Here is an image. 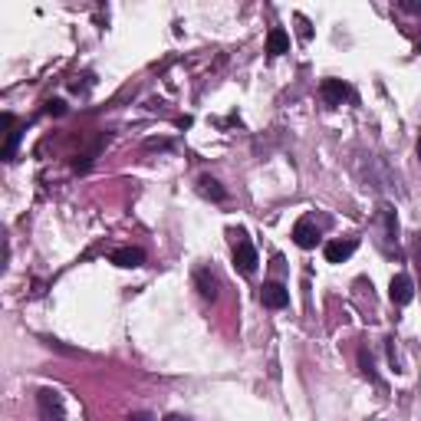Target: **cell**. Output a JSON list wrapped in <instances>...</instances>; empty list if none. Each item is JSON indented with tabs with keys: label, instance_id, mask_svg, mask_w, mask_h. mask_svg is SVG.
Instances as JSON below:
<instances>
[{
	"label": "cell",
	"instance_id": "1",
	"mask_svg": "<svg viewBox=\"0 0 421 421\" xmlns=\"http://www.w3.org/2000/svg\"><path fill=\"white\" fill-rule=\"evenodd\" d=\"M36 411L43 421H66V405L56 389H40L36 391Z\"/></svg>",
	"mask_w": 421,
	"mask_h": 421
},
{
	"label": "cell",
	"instance_id": "2",
	"mask_svg": "<svg viewBox=\"0 0 421 421\" xmlns=\"http://www.w3.org/2000/svg\"><path fill=\"white\" fill-rule=\"evenodd\" d=\"M260 303H263L267 310H283V306H290V290H286L283 283L270 280V283L260 286Z\"/></svg>",
	"mask_w": 421,
	"mask_h": 421
},
{
	"label": "cell",
	"instance_id": "3",
	"mask_svg": "<svg viewBox=\"0 0 421 421\" xmlns=\"http://www.w3.org/2000/svg\"><path fill=\"white\" fill-rule=\"evenodd\" d=\"M389 296H391L395 306H408V303L415 300V283H411V277H408V273H395V277H391Z\"/></svg>",
	"mask_w": 421,
	"mask_h": 421
},
{
	"label": "cell",
	"instance_id": "4",
	"mask_svg": "<svg viewBox=\"0 0 421 421\" xmlns=\"http://www.w3.org/2000/svg\"><path fill=\"white\" fill-rule=\"evenodd\" d=\"M293 241H296V247H303V250H313L316 244H319V227H316L313 217H300V221H296Z\"/></svg>",
	"mask_w": 421,
	"mask_h": 421
},
{
	"label": "cell",
	"instance_id": "5",
	"mask_svg": "<svg viewBox=\"0 0 421 421\" xmlns=\"http://www.w3.org/2000/svg\"><path fill=\"white\" fill-rule=\"evenodd\" d=\"M195 286H197V293H201V300H208V303H214L217 293H221V280H217V273L210 270V267H201L195 273Z\"/></svg>",
	"mask_w": 421,
	"mask_h": 421
},
{
	"label": "cell",
	"instance_id": "6",
	"mask_svg": "<svg viewBox=\"0 0 421 421\" xmlns=\"http://www.w3.org/2000/svg\"><path fill=\"white\" fill-rule=\"evenodd\" d=\"M234 263H237V270L241 273H254L257 270V247L247 237H241V241L234 244Z\"/></svg>",
	"mask_w": 421,
	"mask_h": 421
},
{
	"label": "cell",
	"instance_id": "7",
	"mask_svg": "<svg viewBox=\"0 0 421 421\" xmlns=\"http://www.w3.org/2000/svg\"><path fill=\"white\" fill-rule=\"evenodd\" d=\"M319 96H323V102L326 105H343L349 99V86L343 79H323V86H319Z\"/></svg>",
	"mask_w": 421,
	"mask_h": 421
},
{
	"label": "cell",
	"instance_id": "8",
	"mask_svg": "<svg viewBox=\"0 0 421 421\" xmlns=\"http://www.w3.org/2000/svg\"><path fill=\"white\" fill-rule=\"evenodd\" d=\"M356 247H359L356 237H349V241H330L326 247H323V254H326L330 263H343V260H349V257L356 254Z\"/></svg>",
	"mask_w": 421,
	"mask_h": 421
},
{
	"label": "cell",
	"instance_id": "9",
	"mask_svg": "<svg viewBox=\"0 0 421 421\" xmlns=\"http://www.w3.org/2000/svg\"><path fill=\"white\" fill-rule=\"evenodd\" d=\"M109 260H112L116 267L132 270V267H142V263H145V250H138V247H119V250L109 254Z\"/></svg>",
	"mask_w": 421,
	"mask_h": 421
},
{
	"label": "cell",
	"instance_id": "10",
	"mask_svg": "<svg viewBox=\"0 0 421 421\" xmlns=\"http://www.w3.org/2000/svg\"><path fill=\"white\" fill-rule=\"evenodd\" d=\"M378 221H382V234H385V241L398 247V217H395V210H391L389 204H382V208H378ZM389 244H385V250H389Z\"/></svg>",
	"mask_w": 421,
	"mask_h": 421
},
{
	"label": "cell",
	"instance_id": "11",
	"mask_svg": "<svg viewBox=\"0 0 421 421\" xmlns=\"http://www.w3.org/2000/svg\"><path fill=\"white\" fill-rule=\"evenodd\" d=\"M197 195L208 197V201H217V204L227 201V191L221 188V181L210 178V175H201V178H197Z\"/></svg>",
	"mask_w": 421,
	"mask_h": 421
},
{
	"label": "cell",
	"instance_id": "12",
	"mask_svg": "<svg viewBox=\"0 0 421 421\" xmlns=\"http://www.w3.org/2000/svg\"><path fill=\"white\" fill-rule=\"evenodd\" d=\"M267 53H270V56L290 53V33H286L283 27H273V30L267 33Z\"/></svg>",
	"mask_w": 421,
	"mask_h": 421
},
{
	"label": "cell",
	"instance_id": "13",
	"mask_svg": "<svg viewBox=\"0 0 421 421\" xmlns=\"http://www.w3.org/2000/svg\"><path fill=\"white\" fill-rule=\"evenodd\" d=\"M17 145H20V129H14V132H10V138H7V149H3V158H7V162L14 158Z\"/></svg>",
	"mask_w": 421,
	"mask_h": 421
},
{
	"label": "cell",
	"instance_id": "14",
	"mask_svg": "<svg viewBox=\"0 0 421 421\" xmlns=\"http://www.w3.org/2000/svg\"><path fill=\"white\" fill-rule=\"evenodd\" d=\"M359 362H362V372H365V376H369V378H372V382H376V369H372V356H369L365 349H362V352H359Z\"/></svg>",
	"mask_w": 421,
	"mask_h": 421
},
{
	"label": "cell",
	"instance_id": "15",
	"mask_svg": "<svg viewBox=\"0 0 421 421\" xmlns=\"http://www.w3.org/2000/svg\"><path fill=\"white\" fill-rule=\"evenodd\" d=\"M385 343H389V362H391V369H395V372H402V362H398V352H395V336H389Z\"/></svg>",
	"mask_w": 421,
	"mask_h": 421
},
{
	"label": "cell",
	"instance_id": "16",
	"mask_svg": "<svg viewBox=\"0 0 421 421\" xmlns=\"http://www.w3.org/2000/svg\"><path fill=\"white\" fill-rule=\"evenodd\" d=\"M46 112H50V116H66V102H63V99H50V102H46Z\"/></svg>",
	"mask_w": 421,
	"mask_h": 421
},
{
	"label": "cell",
	"instance_id": "17",
	"mask_svg": "<svg viewBox=\"0 0 421 421\" xmlns=\"http://www.w3.org/2000/svg\"><path fill=\"white\" fill-rule=\"evenodd\" d=\"M398 7H402V10H408V14H421V3H411V0H402Z\"/></svg>",
	"mask_w": 421,
	"mask_h": 421
},
{
	"label": "cell",
	"instance_id": "18",
	"mask_svg": "<svg viewBox=\"0 0 421 421\" xmlns=\"http://www.w3.org/2000/svg\"><path fill=\"white\" fill-rule=\"evenodd\" d=\"M129 421H155L149 415V411H132V415H129Z\"/></svg>",
	"mask_w": 421,
	"mask_h": 421
},
{
	"label": "cell",
	"instance_id": "19",
	"mask_svg": "<svg viewBox=\"0 0 421 421\" xmlns=\"http://www.w3.org/2000/svg\"><path fill=\"white\" fill-rule=\"evenodd\" d=\"M162 421H191V418H184V415H175V411H171V415H165Z\"/></svg>",
	"mask_w": 421,
	"mask_h": 421
},
{
	"label": "cell",
	"instance_id": "20",
	"mask_svg": "<svg viewBox=\"0 0 421 421\" xmlns=\"http://www.w3.org/2000/svg\"><path fill=\"white\" fill-rule=\"evenodd\" d=\"M415 254H418V270H421V234H418V244H415Z\"/></svg>",
	"mask_w": 421,
	"mask_h": 421
},
{
	"label": "cell",
	"instance_id": "21",
	"mask_svg": "<svg viewBox=\"0 0 421 421\" xmlns=\"http://www.w3.org/2000/svg\"><path fill=\"white\" fill-rule=\"evenodd\" d=\"M418 158H421V138H418Z\"/></svg>",
	"mask_w": 421,
	"mask_h": 421
}]
</instances>
